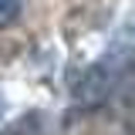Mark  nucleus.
<instances>
[{
    "label": "nucleus",
    "mask_w": 135,
    "mask_h": 135,
    "mask_svg": "<svg viewBox=\"0 0 135 135\" xmlns=\"http://www.w3.org/2000/svg\"><path fill=\"white\" fill-rule=\"evenodd\" d=\"M20 14V0H0V24H10Z\"/></svg>",
    "instance_id": "nucleus-2"
},
{
    "label": "nucleus",
    "mask_w": 135,
    "mask_h": 135,
    "mask_svg": "<svg viewBox=\"0 0 135 135\" xmlns=\"http://www.w3.org/2000/svg\"><path fill=\"white\" fill-rule=\"evenodd\" d=\"M0 115H3V101H0Z\"/></svg>",
    "instance_id": "nucleus-3"
},
{
    "label": "nucleus",
    "mask_w": 135,
    "mask_h": 135,
    "mask_svg": "<svg viewBox=\"0 0 135 135\" xmlns=\"http://www.w3.org/2000/svg\"><path fill=\"white\" fill-rule=\"evenodd\" d=\"M3 135H44V128H41L37 115H31V118L24 115L20 122H14V125H10V128H7Z\"/></svg>",
    "instance_id": "nucleus-1"
}]
</instances>
